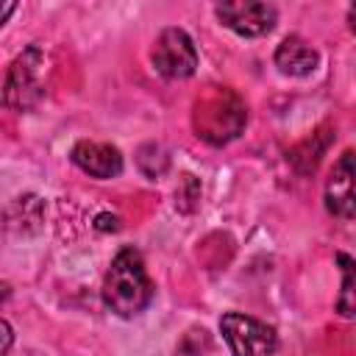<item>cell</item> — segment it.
Instances as JSON below:
<instances>
[{
  "label": "cell",
  "mask_w": 356,
  "mask_h": 356,
  "mask_svg": "<svg viewBox=\"0 0 356 356\" xmlns=\"http://www.w3.org/2000/svg\"><path fill=\"white\" fill-rule=\"evenodd\" d=\"M337 261L342 267V289L337 298V312L345 317H356V261L345 253H339Z\"/></svg>",
  "instance_id": "obj_10"
},
{
  "label": "cell",
  "mask_w": 356,
  "mask_h": 356,
  "mask_svg": "<svg viewBox=\"0 0 356 356\" xmlns=\"http://www.w3.org/2000/svg\"><path fill=\"white\" fill-rule=\"evenodd\" d=\"M348 22H350V31L356 33V6H350V8H348Z\"/></svg>",
  "instance_id": "obj_11"
},
{
  "label": "cell",
  "mask_w": 356,
  "mask_h": 356,
  "mask_svg": "<svg viewBox=\"0 0 356 356\" xmlns=\"http://www.w3.org/2000/svg\"><path fill=\"white\" fill-rule=\"evenodd\" d=\"M220 331L234 356H275L278 337L267 323L256 317L228 312L220 320Z\"/></svg>",
  "instance_id": "obj_3"
},
{
  "label": "cell",
  "mask_w": 356,
  "mask_h": 356,
  "mask_svg": "<svg viewBox=\"0 0 356 356\" xmlns=\"http://www.w3.org/2000/svg\"><path fill=\"white\" fill-rule=\"evenodd\" d=\"M275 67L284 72V75H292V78H303V75H312L314 67H317V53L314 47H309L300 36H286L278 50H275Z\"/></svg>",
  "instance_id": "obj_9"
},
{
  "label": "cell",
  "mask_w": 356,
  "mask_h": 356,
  "mask_svg": "<svg viewBox=\"0 0 356 356\" xmlns=\"http://www.w3.org/2000/svg\"><path fill=\"white\" fill-rule=\"evenodd\" d=\"M72 161L95 178H114L122 172L120 150L106 142H78L72 147Z\"/></svg>",
  "instance_id": "obj_7"
},
{
  "label": "cell",
  "mask_w": 356,
  "mask_h": 356,
  "mask_svg": "<svg viewBox=\"0 0 356 356\" xmlns=\"http://www.w3.org/2000/svg\"><path fill=\"white\" fill-rule=\"evenodd\" d=\"M39 70V50L31 47L25 56H19L11 70H8V78H6V103L14 106V108H25L31 103V97L39 92L36 83H33V75Z\"/></svg>",
  "instance_id": "obj_8"
},
{
  "label": "cell",
  "mask_w": 356,
  "mask_h": 356,
  "mask_svg": "<svg viewBox=\"0 0 356 356\" xmlns=\"http://www.w3.org/2000/svg\"><path fill=\"white\" fill-rule=\"evenodd\" d=\"M245 103L231 89H211L195 103V131L209 145H225L228 139L239 136L245 125Z\"/></svg>",
  "instance_id": "obj_2"
},
{
  "label": "cell",
  "mask_w": 356,
  "mask_h": 356,
  "mask_svg": "<svg viewBox=\"0 0 356 356\" xmlns=\"http://www.w3.org/2000/svg\"><path fill=\"white\" fill-rule=\"evenodd\" d=\"M150 300H153V284L147 278L142 256L134 248L120 250L103 281V303L120 317H134Z\"/></svg>",
  "instance_id": "obj_1"
},
{
  "label": "cell",
  "mask_w": 356,
  "mask_h": 356,
  "mask_svg": "<svg viewBox=\"0 0 356 356\" xmlns=\"http://www.w3.org/2000/svg\"><path fill=\"white\" fill-rule=\"evenodd\" d=\"M153 64L164 78H189L197 67V50L186 31L167 28L153 44Z\"/></svg>",
  "instance_id": "obj_4"
},
{
  "label": "cell",
  "mask_w": 356,
  "mask_h": 356,
  "mask_svg": "<svg viewBox=\"0 0 356 356\" xmlns=\"http://www.w3.org/2000/svg\"><path fill=\"white\" fill-rule=\"evenodd\" d=\"M217 19L239 36H261L275 25V8L267 3H222L214 8Z\"/></svg>",
  "instance_id": "obj_6"
},
{
  "label": "cell",
  "mask_w": 356,
  "mask_h": 356,
  "mask_svg": "<svg viewBox=\"0 0 356 356\" xmlns=\"http://www.w3.org/2000/svg\"><path fill=\"white\" fill-rule=\"evenodd\" d=\"M325 206L337 217L356 214V150H345L337 159L325 181Z\"/></svg>",
  "instance_id": "obj_5"
}]
</instances>
